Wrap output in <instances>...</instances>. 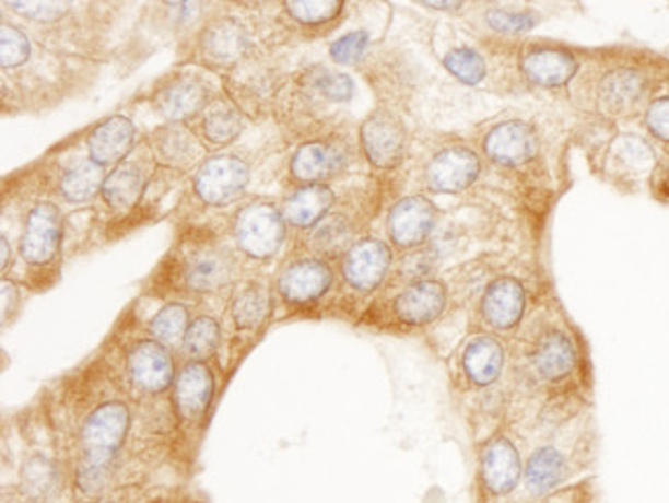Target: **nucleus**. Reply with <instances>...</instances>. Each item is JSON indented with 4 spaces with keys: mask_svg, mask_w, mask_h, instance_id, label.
<instances>
[{
    "mask_svg": "<svg viewBox=\"0 0 669 503\" xmlns=\"http://www.w3.org/2000/svg\"><path fill=\"white\" fill-rule=\"evenodd\" d=\"M521 71L526 72L529 81L542 87H561L575 77L577 60L566 50L542 48L524 56Z\"/></svg>",
    "mask_w": 669,
    "mask_h": 503,
    "instance_id": "412c9836",
    "label": "nucleus"
},
{
    "mask_svg": "<svg viewBox=\"0 0 669 503\" xmlns=\"http://www.w3.org/2000/svg\"><path fill=\"white\" fill-rule=\"evenodd\" d=\"M361 141L369 162L382 169L396 167L406 151V128L388 109H377L361 126Z\"/></svg>",
    "mask_w": 669,
    "mask_h": 503,
    "instance_id": "20e7f679",
    "label": "nucleus"
},
{
    "mask_svg": "<svg viewBox=\"0 0 669 503\" xmlns=\"http://www.w3.org/2000/svg\"><path fill=\"white\" fill-rule=\"evenodd\" d=\"M214 396V376L211 367L202 361L188 363L176 379V400L177 414L184 421H196L207 413Z\"/></svg>",
    "mask_w": 669,
    "mask_h": 503,
    "instance_id": "ddd939ff",
    "label": "nucleus"
},
{
    "mask_svg": "<svg viewBox=\"0 0 669 503\" xmlns=\"http://www.w3.org/2000/svg\"><path fill=\"white\" fill-rule=\"evenodd\" d=\"M536 372L547 379H563L568 376L577 363V353L571 339L561 330L547 332L531 353Z\"/></svg>",
    "mask_w": 669,
    "mask_h": 503,
    "instance_id": "4be33fe9",
    "label": "nucleus"
},
{
    "mask_svg": "<svg viewBox=\"0 0 669 503\" xmlns=\"http://www.w3.org/2000/svg\"><path fill=\"white\" fill-rule=\"evenodd\" d=\"M480 475L493 495H509L521 481V458L507 437L491 440L480 456Z\"/></svg>",
    "mask_w": 669,
    "mask_h": 503,
    "instance_id": "1a4fd4ad",
    "label": "nucleus"
},
{
    "mask_svg": "<svg viewBox=\"0 0 669 503\" xmlns=\"http://www.w3.org/2000/svg\"><path fill=\"white\" fill-rule=\"evenodd\" d=\"M209 102V85L196 74H179L169 79L155 95V108L167 120H184L195 116Z\"/></svg>",
    "mask_w": 669,
    "mask_h": 503,
    "instance_id": "4468645a",
    "label": "nucleus"
},
{
    "mask_svg": "<svg viewBox=\"0 0 669 503\" xmlns=\"http://www.w3.org/2000/svg\"><path fill=\"white\" fill-rule=\"evenodd\" d=\"M480 307H482L484 320L491 324L493 328L512 330L513 326L519 324L521 316H524V309H526L524 285L513 277L496 279L484 291Z\"/></svg>",
    "mask_w": 669,
    "mask_h": 503,
    "instance_id": "dca6fc26",
    "label": "nucleus"
},
{
    "mask_svg": "<svg viewBox=\"0 0 669 503\" xmlns=\"http://www.w3.org/2000/svg\"><path fill=\"white\" fill-rule=\"evenodd\" d=\"M486 23L501 34H521L536 27L538 17L533 13H512L505 9H493L486 13Z\"/></svg>",
    "mask_w": 669,
    "mask_h": 503,
    "instance_id": "ea45409f",
    "label": "nucleus"
},
{
    "mask_svg": "<svg viewBox=\"0 0 669 503\" xmlns=\"http://www.w3.org/2000/svg\"><path fill=\"white\" fill-rule=\"evenodd\" d=\"M32 52L27 36L13 27V25H2L0 30V60L4 69H15L21 67Z\"/></svg>",
    "mask_w": 669,
    "mask_h": 503,
    "instance_id": "58836bf2",
    "label": "nucleus"
},
{
    "mask_svg": "<svg viewBox=\"0 0 669 503\" xmlns=\"http://www.w3.org/2000/svg\"><path fill=\"white\" fill-rule=\"evenodd\" d=\"M564 472H566V458L563 452L554 446H544L531 454L526 467V483L533 495L542 498L554 487L561 486Z\"/></svg>",
    "mask_w": 669,
    "mask_h": 503,
    "instance_id": "cd10ccee",
    "label": "nucleus"
},
{
    "mask_svg": "<svg viewBox=\"0 0 669 503\" xmlns=\"http://www.w3.org/2000/svg\"><path fill=\"white\" fill-rule=\"evenodd\" d=\"M270 312V295L262 285H249L244 289L231 307L233 320L239 328H256L265 323Z\"/></svg>",
    "mask_w": 669,
    "mask_h": 503,
    "instance_id": "2f4dec72",
    "label": "nucleus"
},
{
    "mask_svg": "<svg viewBox=\"0 0 669 503\" xmlns=\"http://www.w3.org/2000/svg\"><path fill=\"white\" fill-rule=\"evenodd\" d=\"M134 126L124 118L114 116L104 125L97 126L89 137V155L97 165L120 162L134 147Z\"/></svg>",
    "mask_w": 669,
    "mask_h": 503,
    "instance_id": "aec40b11",
    "label": "nucleus"
},
{
    "mask_svg": "<svg viewBox=\"0 0 669 503\" xmlns=\"http://www.w3.org/2000/svg\"><path fill=\"white\" fill-rule=\"evenodd\" d=\"M369 46V34L367 32H353L347 36L336 39L330 46V56L340 65H353L361 56L365 55Z\"/></svg>",
    "mask_w": 669,
    "mask_h": 503,
    "instance_id": "79ce46f5",
    "label": "nucleus"
},
{
    "mask_svg": "<svg viewBox=\"0 0 669 503\" xmlns=\"http://www.w3.org/2000/svg\"><path fill=\"white\" fill-rule=\"evenodd\" d=\"M153 151L157 160L165 165L186 167L198 160L202 153L200 144L184 126H163L153 132Z\"/></svg>",
    "mask_w": 669,
    "mask_h": 503,
    "instance_id": "bb28decb",
    "label": "nucleus"
},
{
    "mask_svg": "<svg viewBox=\"0 0 669 503\" xmlns=\"http://www.w3.org/2000/svg\"><path fill=\"white\" fill-rule=\"evenodd\" d=\"M246 30L235 19H216L200 36V52L212 67L235 65L246 55Z\"/></svg>",
    "mask_w": 669,
    "mask_h": 503,
    "instance_id": "a211bd4d",
    "label": "nucleus"
},
{
    "mask_svg": "<svg viewBox=\"0 0 669 503\" xmlns=\"http://www.w3.org/2000/svg\"><path fill=\"white\" fill-rule=\"evenodd\" d=\"M445 69L466 85H478L486 77V65L482 56L470 48H456L443 60Z\"/></svg>",
    "mask_w": 669,
    "mask_h": 503,
    "instance_id": "e433bc0d",
    "label": "nucleus"
},
{
    "mask_svg": "<svg viewBox=\"0 0 669 503\" xmlns=\"http://www.w3.org/2000/svg\"><path fill=\"white\" fill-rule=\"evenodd\" d=\"M645 79L643 74L629 69L610 72L603 77L599 85L601 106L612 114H624L633 109L645 95Z\"/></svg>",
    "mask_w": 669,
    "mask_h": 503,
    "instance_id": "b1692460",
    "label": "nucleus"
},
{
    "mask_svg": "<svg viewBox=\"0 0 669 503\" xmlns=\"http://www.w3.org/2000/svg\"><path fill=\"white\" fill-rule=\"evenodd\" d=\"M188 307L181 304H169L159 312L151 323V332L161 344H179L186 339L190 328Z\"/></svg>",
    "mask_w": 669,
    "mask_h": 503,
    "instance_id": "473e14b6",
    "label": "nucleus"
},
{
    "mask_svg": "<svg viewBox=\"0 0 669 503\" xmlns=\"http://www.w3.org/2000/svg\"><path fill=\"white\" fill-rule=\"evenodd\" d=\"M146 184V167L139 160H128L120 163L109 176L102 188L107 204L114 209H130L139 198Z\"/></svg>",
    "mask_w": 669,
    "mask_h": 503,
    "instance_id": "a878e982",
    "label": "nucleus"
},
{
    "mask_svg": "<svg viewBox=\"0 0 669 503\" xmlns=\"http://www.w3.org/2000/svg\"><path fill=\"white\" fill-rule=\"evenodd\" d=\"M219 342H221V328L216 320H212L209 316H200L190 324L186 339H184V349L190 358L202 361L211 358Z\"/></svg>",
    "mask_w": 669,
    "mask_h": 503,
    "instance_id": "72a5a7b5",
    "label": "nucleus"
},
{
    "mask_svg": "<svg viewBox=\"0 0 669 503\" xmlns=\"http://www.w3.org/2000/svg\"><path fill=\"white\" fill-rule=\"evenodd\" d=\"M437 221L435 204L424 197H408L400 200L389 213V235L396 246L414 248L421 246L433 232Z\"/></svg>",
    "mask_w": 669,
    "mask_h": 503,
    "instance_id": "6e6552de",
    "label": "nucleus"
},
{
    "mask_svg": "<svg viewBox=\"0 0 669 503\" xmlns=\"http://www.w3.org/2000/svg\"><path fill=\"white\" fill-rule=\"evenodd\" d=\"M235 237L251 258H270L281 250L284 217L270 202H254L237 215Z\"/></svg>",
    "mask_w": 669,
    "mask_h": 503,
    "instance_id": "f03ea898",
    "label": "nucleus"
},
{
    "mask_svg": "<svg viewBox=\"0 0 669 503\" xmlns=\"http://www.w3.org/2000/svg\"><path fill=\"white\" fill-rule=\"evenodd\" d=\"M284 7L289 15L303 25H319L338 17L344 4L340 0H293Z\"/></svg>",
    "mask_w": 669,
    "mask_h": 503,
    "instance_id": "4c0bfd02",
    "label": "nucleus"
},
{
    "mask_svg": "<svg viewBox=\"0 0 669 503\" xmlns=\"http://www.w3.org/2000/svg\"><path fill=\"white\" fill-rule=\"evenodd\" d=\"M484 151L493 162L501 165H521L536 153V134L524 122H505L489 132Z\"/></svg>",
    "mask_w": 669,
    "mask_h": 503,
    "instance_id": "6ab92c4d",
    "label": "nucleus"
},
{
    "mask_svg": "<svg viewBox=\"0 0 669 503\" xmlns=\"http://www.w3.org/2000/svg\"><path fill=\"white\" fill-rule=\"evenodd\" d=\"M305 83L330 102H349L353 97V81L349 74L316 67L307 72Z\"/></svg>",
    "mask_w": 669,
    "mask_h": 503,
    "instance_id": "f704fd0d",
    "label": "nucleus"
},
{
    "mask_svg": "<svg viewBox=\"0 0 669 503\" xmlns=\"http://www.w3.org/2000/svg\"><path fill=\"white\" fill-rule=\"evenodd\" d=\"M204 137L214 144H230L242 134V114L225 100H214L202 118Z\"/></svg>",
    "mask_w": 669,
    "mask_h": 503,
    "instance_id": "c85d7f7f",
    "label": "nucleus"
},
{
    "mask_svg": "<svg viewBox=\"0 0 669 503\" xmlns=\"http://www.w3.org/2000/svg\"><path fill=\"white\" fill-rule=\"evenodd\" d=\"M249 169L246 163L231 155H216L202 163L196 176V192L207 204L223 207L244 195Z\"/></svg>",
    "mask_w": 669,
    "mask_h": 503,
    "instance_id": "7ed1b4c3",
    "label": "nucleus"
},
{
    "mask_svg": "<svg viewBox=\"0 0 669 503\" xmlns=\"http://www.w3.org/2000/svg\"><path fill=\"white\" fill-rule=\"evenodd\" d=\"M56 487V468L44 456H34L23 468V489L32 500H46L52 495Z\"/></svg>",
    "mask_w": 669,
    "mask_h": 503,
    "instance_id": "c9c22d12",
    "label": "nucleus"
},
{
    "mask_svg": "<svg viewBox=\"0 0 669 503\" xmlns=\"http://www.w3.org/2000/svg\"><path fill=\"white\" fill-rule=\"evenodd\" d=\"M231 258L216 244H202L186 256L184 279L198 293H209L227 285L231 279Z\"/></svg>",
    "mask_w": 669,
    "mask_h": 503,
    "instance_id": "f8f14e48",
    "label": "nucleus"
},
{
    "mask_svg": "<svg viewBox=\"0 0 669 503\" xmlns=\"http://www.w3.org/2000/svg\"><path fill=\"white\" fill-rule=\"evenodd\" d=\"M505 365L503 344L493 337H478L463 351V370L476 386H489L501 376Z\"/></svg>",
    "mask_w": 669,
    "mask_h": 503,
    "instance_id": "393cba45",
    "label": "nucleus"
},
{
    "mask_svg": "<svg viewBox=\"0 0 669 503\" xmlns=\"http://www.w3.org/2000/svg\"><path fill=\"white\" fill-rule=\"evenodd\" d=\"M128 374L139 390L159 395L167 390L174 379V361L165 344L159 341L137 342L128 353Z\"/></svg>",
    "mask_w": 669,
    "mask_h": 503,
    "instance_id": "39448f33",
    "label": "nucleus"
},
{
    "mask_svg": "<svg viewBox=\"0 0 669 503\" xmlns=\"http://www.w3.org/2000/svg\"><path fill=\"white\" fill-rule=\"evenodd\" d=\"M647 126L655 137L669 141V97L653 102L647 109Z\"/></svg>",
    "mask_w": 669,
    "mask_h": 503,
    "instance_id": "37998d69",
    "label": "nucleus"
},
{
    "mask_svg": "<svg viewBox=\"0 0 669 503\" xmlns=\"http://www.w3.org/2000/svg\"><path fill=\"white\" fill-rule=\"evenodd\" d=\"M62 235V215L52 202H42L30 213L23 239H21V256L30 265H46L50 262Z\"/></svg>",
    "mask_w": 669,
    "mask_h": 503,
    "instance_id": "423d86ee",
    "label": "nucleus"
},
{
    "mask_svg": "<svg viewBox=\"0 0 669 503\" xmlns=\"http://www.w3.org/2000/svg\"><path fill=\"white\" fill-rule=\"evenodd\" d=\"M104 169L102 165L93 162V160H83L72 165L71 169L64 174L62 178V195L71 202H85L93 197L99 186L104 188Z\"/></svg>",
    "mask_w": 669,
    "mask_h": 503,
    "instance_id": "7c9ffc66",
    "label": "nucleus"
},
{
    "mask_svg": "<svg viewBox=\"0 0 669 503\" xmlns=\"http://www.w3.org/2000/svg\"><path fill=\"white\" fill-rule=\"evenodd\" d=\"M480 174V160L470 149L451 147L437 153L426 167L429 188L435 192L454 195L466 190Z\"/></svg>",
    "mask_w": 669,
    "mask_h": 503,
    "instance_id": "0eeeda50",
    "label": "nucleus"
},
{
    "mask_svg": "<svg viewBox=\"0 0 669 503\" xmlns=\"http://www.w3.org/2000/svg\"><path fill=\"white\" fill-rule=\"evenodd\" d=\"M353 242V230L344 217H324L316 227L312 230L309 244L319 256L334 258L347 250Z\"/></svg>",
    "mask_w": 669,
    "mask_h": 503,
    "instance_id": "c756f323",
    "label": "nucleus"
},
{
    "mask_svg": "<svg viewBox=\"0 0 669 503\" xmlns=\"http://www.w3.org/2000/svg\"><path fill=\"white\" fill-rule=\"evenodd\" d=\"M349 163V153L340 143L316 141L301 147L291 162L293 176L301 182L319 184L338 176Z\"/></svg>",
    "mask_w": 669,
    "mask_h": 503,
    "instance_id": "2eb2a0df",
    "label": "nucleus"
},
{
    "mask_svg": "<svg viewBox=\"0 0 669 503\" xmlns=\"http://www.w3.org/2000/svg\"><path fill=\"white\" fill-rule=\"evenodd\" d=\"M128 428L130 411L124 402H106L89 414L81 432V460L77 467V486L83 493L97 495L104 491Z\"/></svg>",
    "mask_w": 669,
    "mask_h": 503,
    "instance_id": "f257e3e1",
    "label": "nucleus"
},
{
    "mask_svg": "<svg viewBox=\"0 0 669 503\" xmlns=\"http://www.w3.org/2000/svg\"><path fill=\"white\" fill-rule=\"evenodd\" d=\"M334 204V192L324 184H309L284 202V219L295 227H316Z\"/></svg>",
    "mask_w": 669,
    "mask_h": 503,
    "instance_id": "5701e85b",
    "label": "nucleus"
},
{
    "mask_svg": "<svg viewBox=\"0 0 669 503\" xmlns=\"http://www.w3.org/2000/svg\"><path fill=\"white\" fill-rule=\"evenodd\" d=\"M447 306V291L439 281H419L402 291L396 302L394 312L404 324L423 326L437 320Z\"/></svg>",
    "mask_w": 669,
    "mask_h": 503,
    "instance_id": "f3484780",
    "label": "nucleus"
},
{
    "mask_svg": "<svg viewBox=\"0 0 669 503\" xmlns=\"http://www.w3.org/2000/svg\"><path fill=\"white\" fill-rule=\"evenodd\" d=\"M7 7L15 9L23 17L42 21V23L58 21L64 17L71 9L69 2H7Z\"/></svg>",
    "mask_w": 669,
    "mask_h": 503,
    "instance_id": "a19ab883",
    "label": "nucleus"
},
{
    "mask_svg": "<svg viewBox=\"0 0 669 503\" xmlns=\"http://www.w3.org/2000/svg\"><path fill=\"white\" fill-rule=\"evenodd\" d=\"M391 252L379 239H363L354 244L344 258V279L356 291H373L388 274Z\"/></svg>",
    "mask_w": 669,
    "mask_h": 503,
    "instance_id": "9d476101",
    "label": "nucleus"
},
{
    "mask_svg": "<svg viewBox=\"0 0 669 503\" xmlns=\"http://www.w3.org/2000/svg\"><path fill=\"white\" fill-rule=\"evenodd\" d=\"M0 248H2V270L9 267V260H11V246H9V239L2 235L0 237Z\"/></svg>",
    "mask_w": 669,
    "mask_h": 503,
    "instance_id": "49530a36",
    "label": "nucleus"
},
{
    "mask_svg": "<svg viewBox=\"0 0 669 503\" xmlns=\"http://www.w3.org/2000/svg\"><path fill=\"white\" fill-rule=\"evenodd\" d=\"M653 186H655V195H657V197L669 200V169H659V172L655 174Z\"/></svg>",
    "mask_w": 669,
    "mask_h": 503,
    "instance_id": "c03bdc74",
    "label": "nucleus"
},
{
    "mask_svg": "<svg viewBox=\"0 0 669 503\" xmlns=\"http://www.w3.org/2000/svg\"><path fill=\"white\" fill-rule=\"evenodd\" d=\"M423 7L441 9V11H456V9H461V2H423Z\"/></svg>",
    "mask_w": 669,
    "mask_h": 503,
    "instance_id": "a18cd8bd",
    "label": "nucleus"
},
{
    "mask_svg": "<svg viewBox=\"0 0 669 503\" xmlns=\"http://www.w3.org/2000/svg\"><path fill=\"white\" fill-rule=\"evenodd\" d=\"M332 285V270L324 260H300L282 270L279 291L291 304H309L319 300Z\"/></svg>",
    "mask_w": 669,
    "mask_h": 503,
    "instance_id": "9b49d317",
    "label": "nucleus"
}]
</instances>
